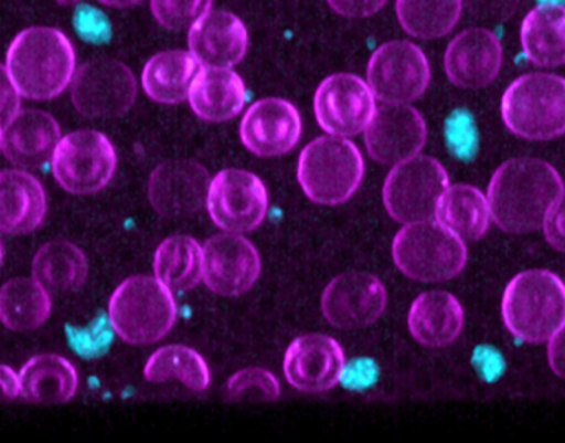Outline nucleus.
<instances>
[{
    "label": "nucleus",
    "instance_id": "a19ab883",
    "mask_svg": "<svg viewBox=\"0 0 565 443\" xmlns=\"http://www.w3.org/2000/svg\"><path fill=\"white\" fill-rule=\"evenodd\" d=\"M328 3L345 19H367L384 9L387 0H328Z\"/></svg>",
    "mask_w": 565,
    "mask_h": 443
},
{
    "label": "nucleus",
    "instance_id": "9d476101",
    "mask_svg": "<svg viewBox=\"0 0 565 443\" xmlns=\"http://www.w3.org/2000/svg\"><path fill=\"white\" fill-rule=\"evenodd\" d=\"M70 95L76 112L86 118H119L135 106L138 82L125 63L96 59L76 70Z\"/></svg>",
    "mask_w": 565,
    "mask_h": 443
},
{
    "label": "nucleus",
    "instance_id": "9b49d317",
    "mask_svg": "<svg viewBox=\"0 0 565 443\" xmlns=\"http://www.w3.org/2000/svg\"><path fill=\"white\" fill-rule=\"evenodd\" d=\"M430 78L427 55L407 40L384 43L369 60V86L387 105H411L427 92Z\"/></svg>",
    "mask_w": 565,
    "mask_h": 443
},
{
    "label": "nucleus",
    "instance_id": "37998d69",
    "mask_svg": "<svg viewBox=\"0 0 565 443\" xmlns=\"http://www.w3.org/2000/svg\"><path fill=\"white\" fill-rule=\"evenodd\" d=\"M20 398L19 372L10 366L0 365V401H13Z\"/></svg>",
    "mask_w": 565,
    "mask_h": 443
},
{
    "label": "nucleus",
    "instance_id": "f704fd0d",
    "mask_svg": "<svg viewBox=\"0 0 565 443\" xmlns=\"http://www.w3.org/2000/svg\"><path fill=\"white\" fill-rule=\"evenodd\" d=\"M227 392L234 401L275 402L280 398L281 388L274 372L264 368H247L228 379Z\"/></svg>",
    "mask_w": 565,
    "mask_h": 443
},
{
    "label": "nucleus",
    "instance_id": "c9c22d12",
    "mask_svg": "<svg viewBox=\"0 0 565 443\" xmlns=\"http://www.w3.org/2000/svg\"><path fill=\"white\" fill-rule=\"evenodd\" d=\"M214 0H151V12L164 29L189 30L212 10Z\"/></svg>",
    "mask_w": 565,
    "mask_h": 443
},
{
    "label": "nucleus",
    "instance_id": "7ed1b4c3",
    "mask_svg": "<svg viewBox=\"0 0 565 443\" xmlns=\"http://www.w3.org/2000/svg\"><path fill=\"white\" fill-rule=\"evenodd\" d=\"M501 315L508 331L523 342H547L565 326V285L550 270L518 273L504 289Z\"/></svg>",
    "mask_w": 565,
    "mask_h": 443
},
{
    "label": "nucleus",
    "instance_id": "de8ad7c7",
    "mask_svg": "<svg viewBox=\"0 0 565 443\" xmlns=\"http://www.w3.org/2000/svg\"><path fill=\"white\" fill-rule=\"evenodd\" d=\"M2 259H3V249H2V243H0V263H2Z\"/></svg>",
    "mask_w": 565,
    "mask_h": 443
},
{
    "label": "nucleus",
    "instance_id": "0eeeda50",
    "mask_svg": "<svg viewBox=\"0 0 565 443\" xmlns=\"http://www.w3.org/2000/svg\"><path fill=\"white\" fill-rule=\"evenodd\" d=\"M392 259L415 282L444 283L463 272L468 249L465 240L431 219L405 223L392 242Z\"/></svg>",
    "mask_w": 565,
    "mask_h": 443
},
{
    "label": "nucleus",
    "instance_id": "aec40b11",
    "mask_svg": "<svg viewBox=\"0 0 565 443\" xmlns=\"http://www.w3.org/2000/svg\"><path fill=\"white\" fill-rule=\"evenodd\" d=\"M301 131V116L292 103L282 98H264L245 113L241 123V141L258 158H278L295 149Z\"/></svg>",
    "mask_w": 565,
    "mask_h": 443
},
{
    "label": "nucleus",
    "instance_id": "393cba45",
    "mask_svg": "<svg viewBox=\"0 0 565 443\" xmlns=\"http://www.w3.org/2000/svg\"><path fill=\"white\" fill-rule=\"evenodd\" d=\"M407 323L415 341L427 348H445L463 331V306L448 292L422 293L412 303Z\"/></svg>",
    "mask_w": 565,
    "mask_h": 443
},
{
    "label": "nucleus",
    "instance_id": "f03ea898",
    "mask_svg": "<svg viewBox=\"0 0 565 443\" xmlns=\"http://www.w3.org/2000/svg\"><path fill=\"white\" fill-rule=\"evenodd\" d=\"M6 66L22 98L50 102L72 85L75 46L62 30L29 27L10 42Z\"/></svg>",
    "mask_w": 565,
    "mask_h": 443
},
{
    "label": "nucleus",
    "instance_id": "6e6552de",
    "mask_svg": "<svg viewBox=\"0 0 565 443\" xmlns=\"http://www.w3.org/2000/svg\"><path fill=\"white\" fill-rule=\"evenodd\" d=\"M450 186L447 169L430 156H414L392 166L382 189L385 211L395 222L431 221Z\"/></svg>",
    "mask_w": 565,
    "mask_h": 443
},
{
    "label": "nucleus",
    "instance_id": "2f4dec72",
    "mask_svg": "<svg viewBox=\"0 0 565 443\" xmlns=\"http://www.w3.org/2000/svg\"><path fill=\"white\" fill-rule=\"evenodd\" d=\"M152 268L172 293L189 292L204 279V249L194 236H169L156 250Z\"/></svg>",
    "mask_w": 565,
    "mask_h": 443
},
{
    "label": "nucleus",
    "instance_id": "dca6fc26",
    "mask_svg": "<svg viewBox=\"0 0 565 443\" xmlns=\"http://www.w3.org/2000/svg\"><path fill=\"white\" fill-rule=\"evenodd\" d=\"M282 372L288 384L305 394L331 391L344 378V349L331 336H299L286 349Z\"/></svg>",
    "mask_w": 565,
    "mask_h": 443
},
{
    "label": "nucleus",
    "instance_id": "ddd939ff",
    "mask_svg": "<svg viewBox=\"0 0 565 443\" xmlns=\"http://www.w3.org/2000/svg\"><path fill=\"white\" fill-rule=\"evenodd\" d=\"M371 86L352 73H335L319 83L315 116L319 128L331 136L352 138L367 129L377 112Z\"/></svg>",
    "mask_w": 565,
    "mask_h": 443
},
{
    "label": "nucleus",
    "instance_id": "e433bc0d",
    "mask_svg": "<svg viewBox=\"0 0 565 443\" xmlns=\"http://www.w3.org/2000/svg\"><path fill=\"white\" fill-rule=\"evenodd\" d=\"M521 0H465L471 15L484 22H507L516 13Z\"/></svg>",
    "mask_w": 565,
    "mask_h": 443
},
{
    "label": "nucleus",
    "instance_id": "72a5a7b5",
    "mask_svg": "<svg viewBox=\"0 0 565 443\" xmlns=\"http://www.w3.org/2000/svg\"><path fill=\"white\" fill-rule=\"evenodd\" d=\"M465 0H397L398 23L411 36L435 40L448 35L460 22Z\"/></svg>",
    "mask_w": 565,
    "mask_h": 443
},
{
    "label": "nucleus",
    "instance_id": "f257e3e1",
    "mask_svg": "<svg viewBox=\"0 0 565 443\" xmlns=\"http://www.w3.org/2000/svg\"><path fill=\"white\" fill-rule=\"evenodd\" d=\"M564 191L563 178L550 162L510 159L494 171L488 186L491 221L513 235L537 232Z\"/></svg>",
    "mask_w": 565,
    "mask_h": 443
},
{
    "label": "nucleus",
    "instance_id": "a18cd8bd",
    "mask_svg": "<svg viewBox=\"0 0 565 443\" xmlns=\"http://www.w3.org/2000/svg\"><path fill=\"white\" fill-rule=\"evenodd\" d=\"M56 2H58L60 6L70 7V6H75V3H78L79 0H56Z\"/></svg>",
    "mask_w": 565,
    "mask_h": 443
},
{
    "label": "nucleus",
    "instance_id": "4c0bfd02",
    "mask_svg": "<svg viewBox=\"0 0 565 443\" xmlns=\"http://www.w3.org/2000/svg\"><path fill=\"white\" fill-rule=\"evenodd\" d=\"M447 136L455 155L460 156V158H468V156L473 155L477 138H475V129L471 123L468 122L467 115L458 113L451 118V122L448 123Z\"/></svg>",
    "mask_w": 565,
    "mask_h": 443
},
{
    "label": "nucleus",
    "instance_id": "58836bf2",
    "mask_svg": "<svg viewBox=\"0 0 565 443\" xmlns=\"http://www.w3.org/2000/svg\"><path fill=\"white\" fill-rule=\"evenodd\" d=\"M20 95L9 70L0 63V125H7L20 112Z\"/></svg>",
    "mask_w": 565,
    "mask_h": 443
},
{
    "label": "nucleus",
    "instance_id": "c03bdc74",
    "mask_svg": "<svg viewBox=\"0 0 565 443\" xmlns=\"http://www.w3.org/2000/svg\"><path fill=\"white\" fill-rule=\"evenodd\" d=\"M103 6L113 7V9H128V7L138 6L142 0H98Z\"/></svg>",
    "mask_w": 565,
    "mask_h": 443
},
{
    "label": "nucleus",
    "instance_id": "20e7f679",
    "mask_svg": "<svg viewBox=\"0 0 565 443\" xmlns=\"http://www.w3.org/2000/svg\"><path fill=\"white\" fill-rule=\"evenodd\" d=\"M108 319L128 345H154L174 328L178 305L171 289L156 276H129L109 298Z\"/></svg>",
    "mask_w": 565,
    "mask_h": 443
},
{
    "label": "nucleus",
    "instance_id": "4be33fe9",
    "mask_svg": "<svg viewBox=\"0 0 565 443\" xmlns=\"http://www.w3.org/2000/svg\"><path fill=\"white\" fill-rule=\"evenodd\" d=\"M62 139L58 122L40 109H20L2 131V152L17 168L39 169L52 162Z\"/></svg>",
    "mask_w": 565,
    "mask_h": 443
},
{
    "label": "nucleus",
    "instance_id": "a211bd4d",
    "mask_svg": "<svg viewBox=\"0 0 565 443\" xmlns=\"http://www.w3.org/2000/svg\"><path fill=\"white\" fill-rule=\"evenodd\" d=\"M209 186L211 176L199 162L166 161L149 176L148 198L162 218H191L207 202Z\"/></svg>",
    "mask_w": 565,
    "mask_h": 443
},
{
    "label": "nucleus",
    "instance_id": "c85d7f7f",
    "mask_svg": "<svg viewBox=\"0 0 565 443\" xmlns=\"http://www.w3.org/2000/svg\"><path fill=\"white\" fill-rule=\"evenodd\" d=\"M52 315V296L35 278L9 279L0 288V323L10 331L42 328Z\"/></svg>",
    "mask_w": 565,
    "mask_h": 443
},
{
    "label": "nucleus",
    "instance_id": "4468645a",
    "mask_svg": "<svg viewBox=\"0 0 565 443\" xmlns=\"http://www.w3.org/2000/svg\"><path fill=\"white\" fill-rule=\"evenodd\" d=\"M384 283L365 272H345L332 278L321 296L326 321L338 329H362L374 325L387 308Z\"/></svg>",
    "mask_w": 565,
    "mask_h": 443
},
{
    "label": "nucleus",
    "instance_id": "7c9ffc66",
    "mask_svg": "<svg viewBox=\"0 0 565 443\" xmlns=\"http://www.w3.org/2000/svg\"><path fill=\"white\" fill-rule=\"evenodd\" d=\"M435 221L460 236L465 242L480 240L490 229L491 211L488 198L468 184L448 186L438 201Z\"/></svg>",
    "mask_w": 565,
    "mask_h": 443
},
{
    "label": "nucleus",
    "instance_id": "2eb2a0df",
    "mask_svg": "<svg viewBox=\"0 0 565 443\" xmlns=\"http://www.w3.org/2000/svg\"><path fill=\"white\" fill-rule=\"evenodd\" d=\"M262 259L257 246L241 233L214 235L204 245V283L218 296L244 295L260 278Z\"/></svg>",
    "mask_w": 565,
    "mask_h": 443
},
{
    "label": "nucleus",
    "instance_id": "c756f323",
    "mask_svg": "<svg viewBox=\"0 0 565 443\" xmlns=\"http://www.w3.org/2000/svg\"><path fill=\"white\" fill-rule=\"evenodd\" d=\"M89 265L85 252L68 240H52L33 256L32 275L50 293L75 292L85 285Z\"/></svg>",
    "mask_w": 565,
    "mask_h": 443
},
{
    "label": "nucleus",
    "instance_id": "f8f14e48",
    "mask_svg": "<svg viewBox=\"0 0 565 443\" xmlns=\"http://www.w3.org/2000/svg\"><path fill=\"white\" fill-rule=\"evenodd\" d=\"M205 205L218 229L248 233L264 223L270 199L267 186L254 172L224 169L211 179Z\"/></svg>",
    "mask_w": 565,
    "mask_h": 443
},
{
    "label": "nucleus",
    "instance_id": "bb28decb",
    "mask_svg": "<svg viewBox=\"0 0 565 443\" xmlns=\"http://www.w3.org/2000/svg\"><path fill=\"white\" fill-rule=\"evenodd\" d=\"M521 49L533 65H565V6L543 2L531 9L521 23Z\"/></svg>",
    "mask_w": 565,
    "mask_h": 443
},
{
    "label": "nucleus",
    "instance_id": "6ab92c4d",
    "mask_svg": "<svg viewBox=\"0 0 565 443\" xmlns=\"http://www.w3.org/2000/svg\"><path fill=\"white\" fill-rule=\"evenodd\" d=\"M504 50L497 33L475 27L458 33L445 50L448 80L458 88L480 89L491 85L503 68Z\"/></svg>",
    "mask_w": 565,
    "mask_h": 443
},
{
    "label": "nucleus",
    "instance_id": "49530a36",
    "mask_svg": "<svg viewBox=\"0 0 565 443\" xmlns=\"http://www.w3.org/2000/svg\"><path fill=\"white\" fill-rule=\"evenodd\" d=\"M2 131H3V126L0 125V151H2Z\"/></svg>",
    "mask_w": 565,
    "mask_h": 443
},
{
    "label": "nucleus",
    "instance_id": "423d86ee",
    "mask_svg": "<svg viewBox=\"0 0 565 443\" xmlns=\"http://www.w3.org/2000/svg\"><path fill=\"white\" fill-rule=\"evenodd\" d=\"M501 118L518 138L553 141L565 135V78L527 73L514 80L501 98Z\"/></svg>",
    "mask_w": 565,
    "mask_h": 443
},
{
    "label": "nucleus",
    "instance_id": "412c9836",
    "mask_svg": "<svg viewBox=\"0 0 565 443\" xmlns=\"http://www.w3.org/2000/svg\"><path fill=\"white\" fill-rule=\"evenodd\" d=\"M189 52L201 66L232 68L247 55L248 30L227 10H209L189 29Z\"/></svg>",
    "mask_w": 565,
    "mask_h": 443
},
{
    "label": "nucleus",
    "instance_id": "a878e982",
    "mask_svg": "<svg viewBox=\"0 0 565 443\" xmlns=\"http://www.w3.org/2000/svg\"><path fill=\"white\" fill-rule=\"evenodd\" d=\"M20 398L32 404H66L79 388L78 369L60 355H36L19 372Z\"/></svg>",
    "mask_w": 565,
    "mask_h": 443
},
{
    "label": "nucleus",
    "instance_id": "5701e85b",
    "mask_svg": "<svg viewBox=\"0 0 565 443\" xmlns=\"http://www.w3.org/2000/svg\"><path fill=\"white\" fill-rule=\"evenodd\" d=\"M49 202L42 182L26 169L0 171V232L26 235L46 218Z\"/></svg>",
    "mask_w": 565,
    "mask_h": 443
},
{
    "label": "nucleus",
    "instance_id": "39448f33",
    "mask_svg": "<svg viewBox=\"0 0 565 443\" xmlns=\"http://www.w3.org/2000/svg\"><path fill=\"white\" fill-rule=\"evenodd\" d=\"M364 172V158L358 146L348 138L329 135L305 146L296 178L309 201L335 208L358 192Z\"/></svg>",
    "mask_w": 565,
    "mask_h": 443
},
{
    "label": "nucleus",
    "instance_id": "f3484780",
    "mask_svg": "<svg viewBox=\"0 0 565 443\" xmlns=\"http://www.w3.org/2000/svg\"><path fill=\"white\" fill-rule=\"evenodd\" d=\"M365 148L379 165L395 166L420 155L427 145V123L411 105H387L377 108L369 123Z\"/></svg>",
    "mask_w": 565,
    "mask_h": 443
},
{
    "label": "nucleus",
    "instance_id": "b1692460",
    "mask_svg": "<svg viewBox=\"0 0 565 443\" xmlns=\"http://www.w3.org/2000/svg\"><path fill=\"white\" fill-rule=\"evenodd\" d=\"M188 99L192 112L204 122H231L247 105V86L244 78L232 68L201 66Z\"/></svg>",
    "mask_w": 565,
    "mask_h": 443
},
{
    "label": "nucleus",
    "instance_id": "cd10ccee",
    "mask_svg": "<svg viewBox=\"0 0 565 443\" xmlns=\"http://www.w3.org/2000/svg\"><path fill=\"white\" fill-rule=\"evenodd\" d=\"M201 65L185 50H168L148 60L141 75V85L152 102L178 105L188 99L192 82Z\"/></svg>",
    "mask_w": 565,
    "mask_h": 443
},
{
    "label": "nucleus",
    "instance_id": "1a4fd4ad",
    "mask_svg": "<svg viewBox=\"0 0 565 443\" xmlns=\"http://www.w3.org/2000/svg\"><path fill=\"white\" fill-rule=\"evenodd\" d=\"M118 155L108 136L95 129H79L62 136L52 158V171L60 188L70 194L92 196L115 178Z\"/></svg>",
    "mask_w": 565,
    "mask_h": 443
},
{
    "label": "nucleus",
    "instance_id": "ea45409f",
    "mask_svg": "<svg viewBox=\"0 0 565 443\" xmlns=\"http://www.w3.org/2000/svg\"><path fill=\"white\" fill-rule=\"evenodd\" d=\"M543 230L547 243L557 252L565 253V191L547 212Z\"/></svg>",
    "mask_w": 565,
    "mask_h": 443
},
{
    "label": "nucleus",
    "instance_id": "473e14b6",
    "mask_svg": "<svg viewBox=\"0 0 565 443\" xmlns=\"http://www.w3.org/2000/svg\"><path fill=\"white\" fill-rule=\"evenodd\" d=\"M145 379L152 384L179 381L194 392H204L212 381L211 368L201 352L189 346L169 345L152 352L145 366Z\"/></svg>",
    "mask_w": 565,
    "mask_h": 443
},
{
    "label": "nucleus",
    "instance_id": "79ce46f5",
    "mask_svg": "<svg viewBox=\"0 0 565 443\" xmlns=\"http://www.w3.org/2000/svg\"><path fill=\"white\" fill-rule=\"evenodd\" d=\"M547 346V361L557 378L565 381V326L550 339Z\"/></svg>",
    "mask_w": 565,
    "mask_h": 443
}]
</instances>
